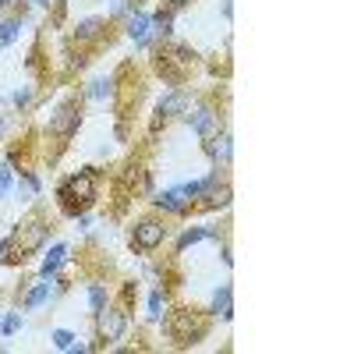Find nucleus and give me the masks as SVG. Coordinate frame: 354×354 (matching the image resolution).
I'll return each mask as SVG.
<instances>
[{
  "label": "nucleus",
  "instance_id": "obj_1",
  "mask_svg": "<svg viewBox=\"0 0 354 354\" xmlns=\"http://www.w3.org/2000/svg\"><path fill=\"white\" fill-rule=\"evenodd\" d=\"M96 195H100V174L93 167H85L71 177H64L61 185H57V205H61L64 216H82L96 205Z\"/></svg>",
  "mask_w": 354,
  "mask_h": 354
},
{
  "label": "nucleus",
  "instance_id": "obj_2",
  "mask_svg": "<svg viewBox=\"0 0 354 354\" xmlns=\"http://www.w3.org/2000/svg\"><path fill=\"white\" fill-rule=\"evenodd\" d=\"M163 333L177 347H195L209 337V315L198 312V308H174L163 319Z\"/></svg>",
  "mask_w": 354,
  "mask_h": 354
},
{
  "label": "nucleus",
  "instance_id": "obj_3",
  "mask_svg": "<svg viewBox=\"0 0 354 354\" xmlns=\"http://www.w3.org/2000/svg\"><path fill=\"white\" fill-rule=\"evenodd\" d=\"M50 223L46 220H28V223H18L8 238H11V245H8V255H4V262L8 266H25V259L32 255V252H39L46 241H50Z\"/></svg>",
  "mask_w": 354,
  "mask_h": 354
},
{
  "label": "nucleus",
  "instance_id": "obj_4",
  "mask_svg": "<svg viewBox=\"0 0 354 354\" xmlns=\"http://www.w3.org/2000/svg\"><path fill=\"white\" fill-rule=\"evenodd\" d=\"M195 50L188 43H174L167 39L160 50H156V71L167 78V82H185V75L195 68Z\"/></svg>",
  "mask_w": 354,
  "mask_h": 354
},
{
  "label": "nucleus",
  "instance_id": "obj_5",
  "mask_svg": "<svg viewBox=\"0 0 354 354\" xmlns=\"http://www.w3.org/2000/svg\"><path fill=\"white\" fill-rule=\"evenodd\" d=\"M78 128H82V103H78V100L61 103V106L50 113V121H46V135H50V138H61V142L75 138Z\"/></svg>",
  "mask_w": 354,
  "mask_h": 354
},
{
  "label": "nucleus",
  "instance_id": "obj_6",
  "mask_svg": "<svg viewBox=\"0 0 354 354\" xmlns=\"http://www.w3.org/2000/svg\"><path fill=\"white\" fill-rule=\"evenodd\" d=\"M163 241H167V227H163V220H156V216H145V220H138V223L131 227V248L142 252V255L156 252Z\"/></svg>",
  "mask_w": 354,
  "mask_h": 354
},
{
  "label": "nucleus",
  "instance_id": "obj_7",
  "mask_svg": "<svg viewBox=\"0 0 354 354\" xmlns=\"http://www.w3.org/2000/svg\"><path fill=\"white\" fill-rule=\"evenodd\" d=\"M96 333H100V344H117L124 333H128V315L124 308H113V305H103L96 312Z\"/></svg>",
  "mask_w": 354,
  "mask_h": 354
},
{
  "label": "nucleus",
  "instance_id": "obj_8",
  "mask_svg": "<svg viewBox=\"0 0 354 354\" xmlns=\"http://www.w3.org/2000/svg\"><path fill=\"white\" fill-rule=\"evenodd\" d=\"M185 117H188V124L198 131V138H202V142H209V138H216V135H220V113H216L209 103L188 106V110H185Z\"/></svg>",
  "mask_w": 354,
  "mask_h": 354
},
{
  "label": "nucleus",
  "instance_id": "obj_9",
  "mask_svg": "<svg viewBox=\"0 0 354 354\" xmlns=\"http://www.w3.org/2000/svg\"><path fill=\"white\" fill-rule=\"evenodd\" d=\"M192 106V100H188V93L185 88H174V93H167L163 100H160V106H156V117H153V131L167 121V117H177V113H185Z\"/></svg>",
  "mask_w": 354,
  "mask_h": 354
},
{
  "label": "nucleus",
  "instance_id": "obj_10",
  "mask_svg": "<svg viewBox=\"0 0 354 354\" xmlns=\"http://www.w3.org/2000/svg\"><path fill=\"white\" fill-rule=\"evenodd\" d=\"M163 213H174V216H185L188 209H192V198L185 195V188H167V192H160L156 198H153Z\"/></svg>",
  "mask_w": 354,
  "mask_h": 354
},
{
  "label": "nucleus",
  "instance_id": "obj_11",
  "mask_svg": "<svg viewBox=\"0 0 354 354\" xmlns=\"http://www.w3.org/2000/svg\"><path fill=\"white\" fill-rule=\"evenodd\" d=\"M202 202H192V209H205V213H213V209H227L230 205V185L227 181H220V185H213L205 195H198Z\"/></svg>",
  "mask_w": 354,
  "mask_h": 354
},
{
  "label": "nucleus",
  "instance_id": "obj_12",
  "mask_svg": "<svg viewBox=\"0 0 354 354\" xmlns=\"http://www.w3.org/2000/svg\"><path fill=\"white\" fill-rule=\"evenodd\" d=\"M124 32L135 39V43H149V15H145V11H128V18H124Z\"/></svg>",
  "mask_w": 354,
  "mask_h": 354
},
{
  "label": "nucleus",
  "instance_id": "obj_13",
  "mask_svg": "<svg viewBox=\"0 0 354 354\" xmlns=\"http://www.w3.org/2000/svg\"><path fill=\"white\" fill-rule=\"evenodd\" d=\"M205 153H209V156L216 160V167H227V163H230V153H234L230 135H227V131H220L216 138H209V142H205Z\"/></svg>",
  "mask_w": 354,
  "mask_h": 354
},
{
  "label": "nucleus",
  "instance_id": "obj_14",
  "mask_svg": "<svg viewBox=\"0 0 354 354\" xmlns=\"http://www.w3.org/2000/svg\"><path fill=\"white\" fill-rule=\"evenodd\" d=\"M103 28H106V21L103 18H82L78 25H75V43H93V39H100L103 36Z\"/></svg>",
  "mask_w": 354,
  "mask_h": 354
},
{
  "label": "nucleus",
  "instance_id": "obj_15",
  "mask_svg": "<svg viewBox=\"0 0 354 354\" xmlns=\"http://www.w3.org/2000/svg\"><path fill=\"white\" fill-rule=\"evenodd\" d=\"M64 262H68V248H64V245H57V248L43 259V266H39V277H43V280H53L57 273H61V266H64Z\"/></svg>",
  "mask_w": 354,
  "mask_h": 354
},
{
  "label": "nucleus",
  "instance_id": "obj_16",
  "mask_svg": "<svg viewBox=\"0 0 354 354\" xmlns=\"http://www.w3.org/2000/svg\"><path fill=\"white\" fill-rule=\"evenodd\" d=\"M205 238H216V230L213 227H188L181 238H177V252H185V248H192V245H198Z\"/></svg>",
  "mask_w": 354,
  "mask_h": 354
},
{
  "label": "nucleus",
  "instance_id": "obj_17",
  "mask_svg": "<svg viewBox=\"0 0 354 354\" xmlns=\"http://www.w3.org/2000/svg\"><path fill=\"white\" fill-rule=\"evenodd\" d=\"M149 28H153L160 39H167V36H170V28H174V11H170V8H160V11L149 18Z\"/></svg>",
  "mask_w": 354,
  "mask_h": 354
},
{
  "label": "nucleus",
  "instance_id": "obj_18",
  "mask_svg": "<svg viewBox=\"0 0 354 354\" xmlns=\"http://www.w3.org/2000/svg\"><path fill=\"white\" fill-rule=\"evenodd\" d=\"M213 315H220V319H230L234 315V305H230V287L223 283L216 294H213V308H209Z\"/></svg>",
  "mask_w": 354,
  "mask_h": 354
},
{
  "label": "nucleus",
  "instance_id": "obj_19",
  "mask_svg": "<svg viewBox=\"0 0 354 354\" xmlns=\"http://www.w3.org/2000/svg\"><path fill=\"white\" fill-rule=\"evenodd\" d=\"M18 36H21V15H15V18H4V21H0V46H11Z\"/></svg>",
  "mask_w": 354,
  "mask_h": 354
},
{
  "label": "nucleus",
  "instance_id": "obj_20",
  "mask_svg": "<svg viewBox=\"0 0 354 354\" xmlns=\"http://www.w3.org/2000/svg\"><path fill=\"white\" fill-rule=\"evenodd\" d=\"M46 298H50V283L43 280V283H36L32 290L25 294V308H39V305H43Z\"/></svg>",
  "mask_w": 354,
  "mask_h": 354
},
{
  "label": "nucleus",
  "instance_id": "obj_21",
  "mask_svg": "<svg viewBox=\"0 0 354 354\" xmlns=\"http://www.w3.org/2000/svg\"><path fill=\"white\" fill-rule=\"evenodd\" d=\"M110 93H113V75H106V78H96L93 85H88V93H85V96L103 100V96H110Z\"/></svg>",
  "mask_w": 354,
  "mask_h": 354
},
{
  "label": "nucleus",
  "instance_id": "obj_22",
  "mask_svg": "<svg viewBox=\"0 0 354 354\" xmlns=\"http://www.w3.org/2000/svg\"><path fill=\"white\" fill-rule=\"evenodd\" d=\"M88 305H93V312H100L106 305V290L103 283H88Z\"/></svg>",
  "mask_w": 354,
  "mask_h": 354
},
{
  "label": "nucleus",
  "instance_id": "obj_23",
  "mask_svg": "<svg viewBox=\"0 0 354 354\" xmlns=\"http://www.w3.org/2000/svg\"><path fill=\"white\" fill-rule=\"evenodd\" d=\"M18 330H21V315H18V312L4 315V322H0V333H4V337H15Z\"/></svg>",
  "mask_w": 354,
  "mask_h": 354
},
{
  "label": "nucleus",
  "instance_id": "obj_24",
  "mask_svg": "<svg viewBox=\"0 0 354 354\" xmlns=\"http://www.w3.org/2000/svg\"><path fill=\"white\" fill-rule=\"evenodd\" d=\"M50 340H53V347H57V351H68V347L75 344V333H71V330H53V337H50Z\"/></svg>",
  "mask_w": 354,
  "mask_h": 354
},
{
  "label": "nucleus",
  "instance_id": "obj_25",
  "mask_svg": "<svg viewBox=\"0 0 354 354\" xmlns=\"http://www.w3.org/2000/svg\"><path fill=\"white\" fill-rule=\"evenodd\" d=\"M163 315V290H153L149 294V319H160Z\"/></svg>",
  "mask_w": 354,
  "mask_h": 354
},
{
  "label": "nucleus",
  "instance_id": "obj_26",
  "mask_svg": "<svg viewBox=\"0 0 354 354\" xmlns=\"http://www.w3.org/2000/svg\"><path fill=\"white\" fill-rule=\"evenodd\" d=\"M28 103H32V88H18V93H15V106L25 110Z\"/></svg>",
  "mask_w": 354,
  "mask_h": 354
},
{
  "label": "nucleus",
  "instance_id": "obj_27",
  "mask_svg": "<svg viewBox=\"0 0 354 354\" xmlns=\"http://www.w3.org/2000/svg\"><path fill=\"white\" fill-rule=\"evenodd\" d=\"M11 188V167L8 163H0V195H4Z\"/></svg>",
  "mask_w": 354,
  "mask_h": 354
},
{
  "label": "nucleus",
  "instance_id": "obj_28",
  "mask_svg": "<svg viewBox=\"0 0 354 354\" xmlns=\"http://www.w3.org/2000/svg\"><path fill=\"white\" fill-rule=\"evenodd\" d=\"M131 8V0H113V15H128Z\"/></svg>",
  "mask_w": 354,
  "mask_h": 354
},
{
  "label": "nucleus",
  "instance_id": "obj_29",
  "mask_svg": "<svg viewBox=\"0 0 354 354\" xmlns=\"http://www.w3.org/2000/svg\"><path fill=\"white\" fill-rule=\"evenodd\" d=\"M188 4H192V0H167L170 11H181V8H188Z\"/></svg>",
  "mask_w": 354,
  "mask_h": 354
},
{
  "label": "nucleus",
  "instance_id": "obj_30",
  "mask_svg": "<svg viewBox=\"0 0 354 354\" xmlns=\"http://www.w3.org/2000/svg\"><path fill=\"white\" fill-rule=\"evenodd\" d=\"M8 245H11V238H0V262H4V255H8Z\"/></svg>",
  "mask_w": 354,
  "mask_h": 354
},
{
  "label": "nucleus",
  "instance_id": "obj_31",
  "mask_svg": "<svg viewBox=\"0 0 354 354\" xmlns=\"http://www.w3.org/2000/svg\"><path fill=\"white\" fill-rule=\"evenodd\" d=\"M4 135H8V117L0 113V138H4Z\"/></svg>",
  "mask_w": 354,
  "mask_h": 354
}]
</instances>
